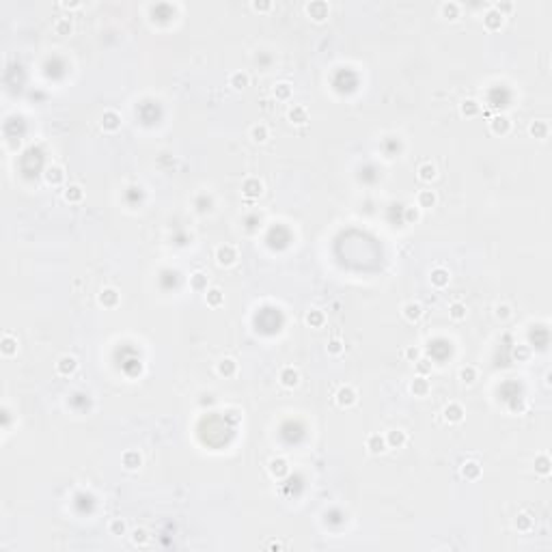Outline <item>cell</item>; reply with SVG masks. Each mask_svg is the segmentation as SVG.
Listing matches in <instances>:
<instances>
[{"label":"cell","instance_id":"obj_1","mask_svg":"<svg viewBox=\"0 0 552 552\" xmlns=\"http://www.w3.org/2000/svg\"><path fill=\"white\" fill-rule=\"evenodd\" d=\"M214 259H216V264H218V266L229 268V266H233L235 261H238V248H235L233 244H220V246L216 248V252H214Z\"/></svg>","mask_w":552,"mask_h":552},{"label":"cell","instance_id":"obj_2","mask_svg":"<svg viewBox=\"0 0 552 552\" xmlns=\"http://www.w3.org/2000/svg\"><path fill=\"white\" fill-rule=\"evenodd\" d=\"M304 11H306V15H309L313 22L322 24V22L328 20L330 7H328V3H324V0H313V3H309V5L304 7Z\"/></svg>","mask_w":552,"mask_h":552},{"label":"cell","instance_id":"obj_3","mask_svg":"<svg viewBox=\"0 0 552 552\" xmlns=\"http://www.w3.org/2000/svg\"><path fill=\"white\" fill-rule=\"evenodd\" d=\"M242 194L248 198V201H255V198H259L261 194H264V182L257 177H248L246 182L242 184Z\"/></svg>","mask_w":552,"mask_h":552},{"label":"cell","instance_id":"obj_4","mask_svg":"<svg viewBox=\"0 0 552 552\" xmlns=\"http://www.w3.org/2000/svg\"><path fill=\"white\" fill-rule=\"evenodd\" d=\"M356 399H358V395L350 384L341 386L337 395H334V401H337V405H341V408H352V405L356 403Z\"/></svg>","mask_w":552,"mask_h":552},{"label":"cell","instance_id":"obj_5","mask_svg":"<svg viewBox=\"0 0 552 552\" xmlns=\"http://www.w3.org/2000/svg\"><path fill=\"white\" fill-rule=\"evenodd\" d=\"M76 369H78V358H76V356L65 354V356L59 358V363H56V373H59V375L69 377V375L76 373Z\"/></svg>","mask_w":552,"mask_h":552},{"label":"cell","instance_id":"obj_6","mask_svg":"<svg viewBox=\"0 0 552 552\" xmlns=\"http://www.w3.org/2000/svg\"><path fill=\"white\" fill-rule=\"evenodd\" d=\"M459 473H461V477H464L466 481H477V479L481 477V464L475 461V459H466V461H461Z\"/></svg>","mask_w":552,"mask_h":552},{"label":"cell","instance_id":"obj_7","mask_svg":"<svg viewBox=\"0 0 552 552\" xmlns=\"http://www.w3.org/2000/svg\"><path fill=\"white\" fill-rule=\"evenodd\" d=\"M268 470L274 479H283L289 475V461L285 457H272L268 461Z\"/></svg>","mask_w":552,"mask_h":552},{"label":"cell","instance_id":"obj_8","mask_svg":"<svg viewBox=\"0 0 552 552\" xmlns=\"http://www.w3.org/2000/svg\"><path fill=\"white\" fill-rule=\"evenodd\" d=\"M365 447H367V451H369L371 455H380V453H384V451L388 449L386 447V438L380 436V433H369Z\"/></svg>","mask_w":552,"mask_h":552},{"label":"cell","instance_id":"obj_9","mask_svg":"<svg viewBox=\"0 0 552 552\" xmlns=\"http://www.w3.org/2000/svg\"><path fill=\"white\" fill-rule=\"evenodd\" d=\"M278 380L285 388H296L298 384H300V371L294 369V367H285V369H280Z\"/></svg>","mask_w":552,"mask_h":552},{"label":"cell","instance_id":"obj_10","mask_svg":"<svg viewBox=\"0 0 552 552\" xmlns=\"http://www.w3.org/2000/svg\"><path fill=\"white\" fill-rule=\"evenodd\" d=\"M97 300L102 306H106V309H114V306L119 304V292H117L114 287H104L102 292H99Z\"/></svg>","mask_w":552,"mask_h":552},{"label":"cell","instance_id":"obj_11","mask_svg":"<svg viewBox=\"0 0 552 552\" xmlns=\"http://www.w3.org/2000/svg\"><path fill=\"white\" fill-rule=\"evenodd\" d=\"M442 416H445L447 423H461V419H464V408H461V403L451 401V403L445 405V410H442Z\"/></svg>","mask_w":552,"mask_h":552},{"label":"cell","instance_id":"obj_12","mask_svg":"<svg viewBox=\"0 0 552 552\" xmlns=\"http://www.w3.org/2000/svg\"><path fill=\"white\" fill-rule=\"evenodd\" d=\"M431 391V384H429V380L425 377V375H416L412 382H410V393L414 397H427Z\"/></svg>","mask_w":552,"mask_h":552},{"label":"cell","instance_id":"obj_13","mask_svg":"<svg viewBox=\"0 0 552 552\" xmlns=\"http://www.w3.org/2000/svg\"><path fill=\"white\" fill-rule=\"evenodd\" d=\"M401 315H403V319L405 322H419L421 317H423V306L419 304V302H405L403 306H401Z\"/></svg>","mask_w":552,"mask_h":552},{"label":"cell","instance_id":"obj_14","mask_svg":"<svg viewBox=\"0 0 552 552\" xmlns=\"http://www.w3.org/2000/svg\"><path fill=\"white\" fill-rule=\"evenodd\" d=\"M102 128L104 132H117L121 128V114L117 110H106L102 114Z\"/></svg>","mask_w":552,"mask_h":552},{"label":"cell","instance_id":"obj_15","mask_svg":"<svg viewBox=\"0 0 552 552\" xmlns=\"http://www.w3.org/2000/svg\"><path fill=\"white\" fill-rule=\"evenodd\" d=\"M384 438H386V447L401 449V447H405V442H408V433H405L403 429H391Z\"/></svg>","mask_w":552,"mask_h":552},{"label":"cell","instance_id":"obj_16","mask_svg":"<svg viewBox=\"0 0 552 552\" xmlns=\"http://www.w3.org/2000/svg\"><path fill=\"white\" fill-rule=\"evenodd\" d=\"M511 130V121L507 119L505 114H499V117H494V119L490 121V132L496 134V136H505V134H509Z\"/></svg>","mask_w":552,"mask_h":552},{"label":"cell","instance_id":"obj_17","mask_svg":"<svg viewBox=\"0 0 552 552\" xmlns=\"http://www.w3.org/2000/svg\"><path fill=\"white\" fill-rule=\"evenodd\" d=\"M121 464L125 470H138L142 466V455L138 451H125L121 455Z\"/></svg>","mask_w":552,"mask_h":552},{"label":"cell","instance_id":"obj_18","mask_svg":"<svg viewBox=\"0 0 552 552\" xmlns=\"http://www.w3.org/2000/svg\"><path fill=\"white\" fill-rule=\"evenodd\" d=\"M429 278H431V285L436 289H445L449 285V280H451V274H449L447 268H433Z\"/></svg>","mask_w":552,"mask_h":552},{"label":"cell","instance_id":"obj_19","mask_svg":"<svg viewBox=\"0 0 552 552\" xmlns=\"http://www.w3.org/2000/svg\"><path fill=\"white\" fill-rule=\"evenodd\" d=\"M503 20H505V15L496 11L494 7H492L490 11H487V13L483 15V24H485V28H487V31H499L501 26H503Z\"/></svg>","mask_w":552,"mask_h":552},{"label":"cell","instance_id":"obj_20","mask_svg":"<svg viewBox=\"0 0 552 552\" xmlns=\"http://www.w3.org/2000/svg\"><path fill=\"white\" fill-rule=\"evenodd\" d=\"M250 84V78L246 71H233V74L229 76V86L233 89V91H244Z\"/></svg>","mask_w":552,"mask_h":552},{"label":"cell","instance_id":"obj_21","mask_svg":"<svg viewBox=\"0 0 552 552\" xmlns=\"http://www.w3.org/2000/svg\"><path fill=\"white\" fill-rule=\"evenodd\" d=\"M416 201H419V207H423V210H431V207H436L438 203V194L433 192V190H421L419 196H416Z\"/></svg>","mask_w":552,"mask_h":552},{"label":"cell","instance_id":"obj_22","mask_svg":"<svg viewBox=\"0 0 552 552\" xmlns=\"http://www.w3.org/2000/svg\"><path fill=\"white\" fill-rule=\"evenodd\" d=\"M436 175H438L436 164H431V162H421L419 168H416V177L421 182H431V179H436Z\"/></svg>","mask_w":552,"mask_h":552},{"label":"cell","instance_id":"obj_23","mask_svg":"<svg viewBox=\"0 0 552 552\" xmlns=\"http://www.w3.org/2000/svg\"><path fill=\"white\" fill-rule=\"evenodd\" d=\"M43 177H46V184L50 186H61L63 184V179H65V173H63V168L56 166V164H52L46 168V173H43Z\"/></svg>","mask_w":552,"mask_h":552},{"label":"cell","instance_id":"obj_24","mask_svg":"<svg viewBox=\"0 0 552 552\" xmlns=\"http://www.w3.org/2000/svg\"><path fill=\"white\" fill-rule=\"evenodd\" d=\"M287 119L292 123H296V125H304L306 121H309V112H306L304 106H292L289 108V112H287Z\"/></svg>","mask_w":552,"mask_h":552},{"label":"cell","instance_id":"obj_25","mask_svg":"<svg viewBox=\"0 0 552 552\" xmlns=\"http://www.w3.org/2000/svg\"><path fill=\"white\" fill-rule=\"evenodd\" d=\"M216 371H218V375H222V377H233L238 373V363H235L233 358H222L220 363L216 365Z\"/></svg>","mask_w":552,"mask_h":552},{"label":"cell","instance_id":"obj_26","mask_svg":"<svg viewBox=\"0 0 552 552\" xmlns=\"http://www.w3.org/2000/svg\"><path fill=\"white\" fill-rule=\"evenodd\" d=\"M548 132H550L548 121H533V123L529 125V134H531L533 138H537V140L548 138Z\"/></svg>","mask_w":552,"mask_h":552},{"label":"cell","instance_id":"obj_27","mask_svg":"<svg viewBox=\"0 0 552 552\" xmlns=\"http://www.w3.org/2000/svg\"><path fill=\"white\" fill-rule=\"evenodd\" d=\"M479 112H481V106H479L477 99H464V102L459 104V114L461 117H477Z\"/></svg>","mask_w":552,"mask_h":552},{"label":"cell","instance_id":"obj_28","mask_svg":"<svg viewBox=\"0 0 552 552\" xmlns=\"http://www.w3.org/2000/svg\"><path fill=\"white\" fill-rule=\"evenodd\" d=\"M82 196H84V192H82V188H80L78 184H69L65 188V192H63V198H65L67 203H80V201H82Z\"/></svg>","mask_w":552,"mask_h":552},{"label":"cell","instance_id":"obj_29","mask_svg":"<svg viewBox=\"0 0 552 552\" xmlns=\"http://www.w3.org/2000/svg\"><path fill=\"white\" fill-rule=\"evenodd\" d=\"M0 350H3V354L5 356H13L17 354V339L13 337V334H5L3 341H0Z\"/></svg>","mask_w":552,"mask_h":552},{"label":"cell","instance_id":"obj_30","mask_svg":"<svg viewBox=\"0 0 552 552\" xmlns=\"http://www.w3.org/2000/svg\"><path fill=\"white\" fill-rule=\"evenodd\" d=\"M304 322L309 324L311 328H322V326L326 324V315H324V311H319V309H311L309 313H306Z\"/></svg>","mask_w":552,"mask_h":552},{"label":"cell","instance_id":"obj_31","mask_svg":"<svg viewBox=\"0 0 552 552\" xmlns=\"http://www.w3.org/2000/svg\"><path fill=\"white\" fill-rule=\"evenodd\" d=\"M513 524H515V529H518V531H522V533H529V531L533 529V524H535V522H533L531 513H527V511H520L518 515H515V522H513Z\"/></svg>","mask_w":552,"mask_h":552},{"label":"cell","instance_id":"obj_32","mask_svg":"<svg viewBox=\"0 0 552 552\" xmlns=\"http://www.w3.org/2000/svg\"><path fill=\"white\" fill-rule=\"evenodd\" d=\"M250 138L255 140V142H266L270 138V132H268V125L264 123H255L250 128Z\"/></svg>","mask_w":552,"mask_h":552},{"label":"cell","instance_id":"obj_33","mask_svg":"<svg viewBox=\"0 0 552 552\" xmlns=\"http://www.w3.org/2000/svg\"><path fill=\"white\" fill-rule=\"evenodd\" d=\"M132 544L138 546V548H144V546L149 544V531L142 529V527L134 529V531H132Z\"/></svg>","mask_w":552,"mask_h":552},{"label":"cell","instance_id":"obj_34","mask_svg":"<svg viewBox=\"0 0 552 552\" xmlns=\"http://www.w3.org/2000/svg\"><path fill=\"white\" fill-rule=\"evenodd\" d=\"M190 287L194 292H207V274L205 272H194L190 276Z\"/></svg>","mask_w":552,"mask_h":552},{"label":"cell","instance_id":"obj_35","mask_svg":"<svg viewBox=\"0 0 552 552\" xmlns=\"http://www.w3.org/2000/svg\"><path fill=\"white\" fill-rule=\"evenodd\" d=\"M440 13H442V17H447V20H457L459 17V5L457 3H442L440 5Z\"/></svg>","mask_w":552,"mask_h":552},{"label":"cell","instance_id":"obj_36","mask_svg":"<svg viewBox=\"0 0 552 552\" xmlns=\"http://www.w3.org/2000/svg\"><path fill=\"white\" fill-rule=\"evenodd\" d=\"M108 531H110V535H114V537H123L125 533H128V524H125V520H121V518H114L110 524H108Z\"/></svg>","mask_w":552,"mask_h":552},{"label":"cell","instance_id":"obj_37","mask_svg":"<svg viewBox=\"0 0 552 552\" xmlns=\"http://www.w3.org/2000/svg\"><path fill=\"white\" fill-rule=\"evenodd\" d=\"M71 31H74L71 17H59V20L54 22V33H56V35H69Z\"/></svg>","mask_w":552,"mask_h":552},{"label":"cell","instance_id":"obj_38","mask_svg":"<svg viewBox=\"0 0 552 552\" xmlns=\"http://www.w3.org/2000/svg\"><path fill=\"white\" fill-rule=\"evenodd\" d=\"M449 317L453 319V322H461V319H466V304H461V302H453L449 306Z\"/></svg>","mask_w":552,"mask_h":552},{"label":"cell","instance_id":"obj_39","mask_svg":"<svg viewBox=\"0 0 552 552\" xmlns=\"http://www.w3.org/2000/svg\"><path fill=\"white\" fill-rule=\"evenodd\" d=\"M274 97L280 99V102H287V99H292V84L289 82H278L274 86Z\"/></svg>","mask_w":552,"mask_h":552},{"label":"cell","instance_id":"obj_40","mask_svg":"<svg viewBox=\"0 0 552 552\" xmlns=\"http://www.w3.org/2000/svg\"><path fill=\"white\" fill-rule=\"evenodd\" d=\"M205 300L210 306H220L224 302V296L218 287H214V289H207V296H205Z\"/></svg>","mask_w":552,"mask_h":552},{"label":"cell","instance_id":"obj_41","mask_svg":"<svg viewBox=\"0 0 552 552\" xmlns=\"http://www.w3.org/2000/svg\"><path fill=\"white\" fill-rule=\"evenodd\" d=\"M459 380L464 384H473L475 380H477V369L473 365H466V367H461L459 369Z\"/></svg>","mask_w":552,"mask_h":552},{"label":"cell","instance_id":"obj_42","mask_svg":"<svg viewBox=\"0 0 552 552\" xmlns=\"http://www.w3.org/2000/svg\"><path fill=\"white\" fill-rule=\"evenodd\" d=\"M511 304H507V302H499L494 306V315H496V319H501V322H505V319H509L511 317Z\"/></svg>","mask_w":552,"mask_h":552},{"label":"cell","instance_id":"obj_43","mask_svg":"<svg viewBox=\"0 0 552 552\" xmlns=\"http://www.w3.org/2000/svg\"><path fill=\"white\" fill-rule=\"evenodd\" d=\"M326 347H328V354L330 356H341L343 352H345V343H343L339 337H334V339L328 341V345H326Z\"/></svg>","mask_w":552,"mask_h":552},{"label":"cell","instance_id":"obj_44","mask_svg":"<svg viewBox=\"0 0 552 552\" xmlns=\"http://www.w3.org/2000/svg\"><path fill=\"white\" fill-rule=\"evenodd\" d=\"M535 470L539 475H548L550 473V457L548 455H537L535 457Z\"/></svg>","mask_w":552,"mask_h":552},{"label":"cell","instance_id":"obj_45","mask_svg":"<svg viewBox=\"0 0 552 552\" xmlns=\"http://www.w3.org/2000/svg\"><path fill=\"white\" fill-rule=\"evenodd\" d=\"M252 9H255V11H259V13H266V11H272V3H270V0H264V3H261V0H255V3L250 5Z\"/></svg>","mask_w":552,"mask_h":552},{"label":"cell","instance_id":"obj_46","mask_svg":"<svg viewBox=\"0 0 552 552\" xmlns=\"http://www.w3.org/2000/svg\"><path fill=\"white\" fill-rule=\"evenodd\" d=\"M403 356L410 360V363H416V360H421V350L419 347H405V352H403Z\"/></svg>","mask_w":552,"mask_h":552},{"label":"cell","instance_id":"obj_47","mask_svg":"<svg viewBox=\"0 0 552 552\" xmlns=\"http://www.w3.org/2000/svg\"><path fill=\"white\" fill-rule=\"evenodd\" d=\"M492 7H494V9H496V11H499V13H505V11H511V9H513V5H511V3H494Z\"/></svg>","mask_w":552,"mask_h":552},{"label":"cell","instance_id":"obj_48","mask_svg":"<svg viewBox=\"0 0 552 552\" xmlns=\"http://www.w3.org/2000/svg\"><path fill=\"white\" fill-rule=\"evenodd\" d=\"M405 218H408L410 222H416V220H419V210H416V207H408V212H405Z\"/></svg>","mask_w":552,"mask_h":552},{"label":"cell","instance_id":"obj_49","mask_svg":"<svg viewBox=\"0 0 552 552\" xmlns=\"http://www.w3.org/2000/svg\"><path fill=\"white\" fill-rule=\"evenodd\" d=\"M427 363V360H416V367H419V371H421V375H425L429 371V365H425Z\"/></svg>","mask_w":552,"mask_h":552},{"label":"cell","instance_id":"obj_50","mask_svg":"<svg viewBox=\"0 0 552 552\" xmlns=\"http://www.w3.org/2000/svg\"><path fill=\"white\" fill-rule=\"evenodd\" d=\"M529 356V350L527 347H520V350H515V358H520V360H524Z\"/></svg>","mask_w":552,"mask_h":552},{"label":"cell","instance_id":"obj_51","mask_svg":"<svg viewBox=\"0 0 552 552\" xmlns=\"http://www.w3.org/2000/svg\"><path fill=\"white\" fill-rule=\"evenodd\" d=\"M61 7H65V9H80L82 5H80V3H61Z\"/></svg>","mask_w":552,"mask_h":552},{"label":"cell","instance_id":"obj_52","mask_svg":"<svg viewBox=\"0 0 552 552\" xmlns=\"http://www.w3.org/2000/svg\"><path fill=\"white\" fill-rule=\"evenodd\" d=\"M268 548H274V550H280V544H278V541H270V544H268Z\"/></svg>","mask_w":552,"mask_h":552}]
</instances>
